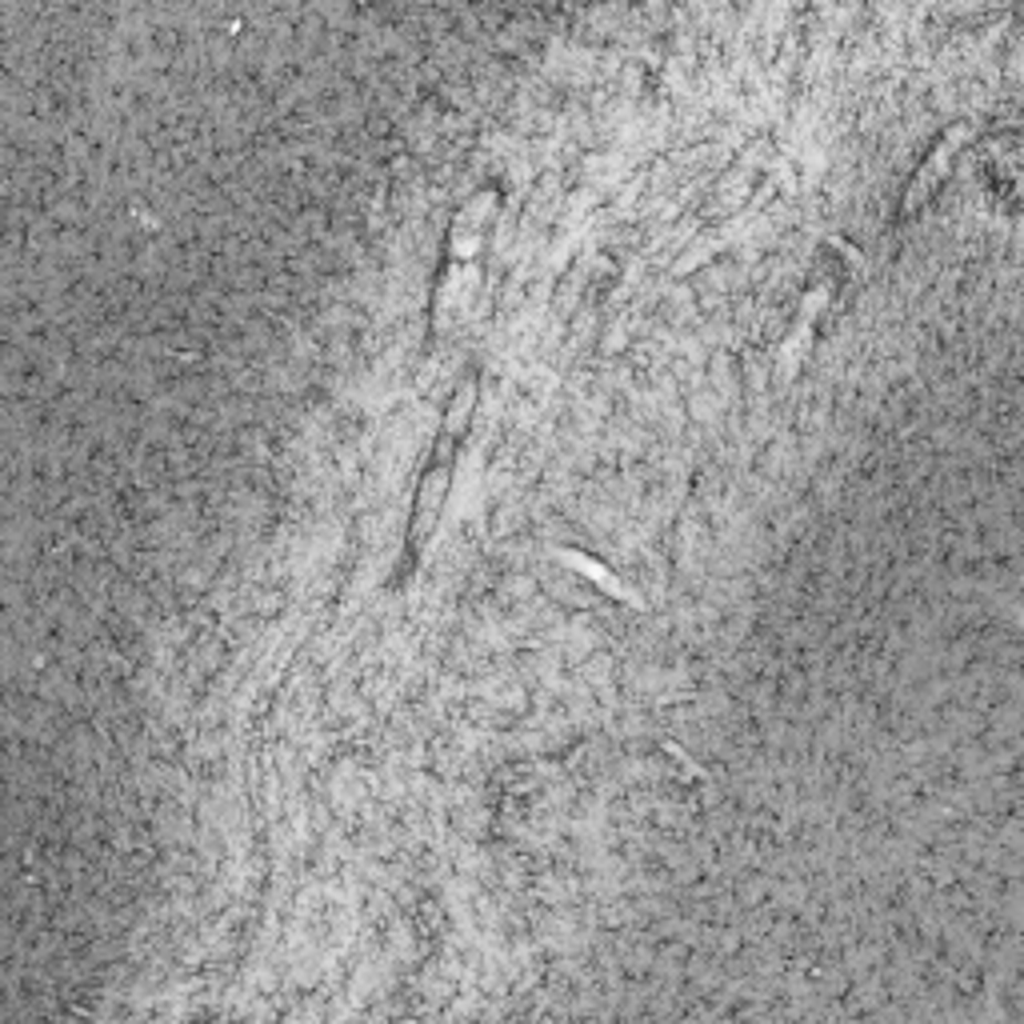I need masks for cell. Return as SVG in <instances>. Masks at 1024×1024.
<instances>
[{
	"mask_svg": "<svg viewBox=\"0 0 1024 1024\" xmlns=\"http://www.w3.org/2000/svg\"><path fill=\"white\" fill-rule=\"evenodd\" d=\"M964 140H969V128H952V133L944 136L941 148L932 153L929 165L920 168L917 180L909 185V197H905V205H900V212H905V217H909V212H917V209H920V200H924V197H932V189H937V180H941L944 173H949V165H952L949 157L964 145Z\"/></svg>",
	"mask_w": 1024,
	"mask_h": 1024,
	"instance_id": "6da1fadb",
	"label": "cell"
},
{
	"mask_svg": "<svg viewBox=\"0 0 1024 1024\" xmlns=\"http://www.w3.org/2000/svg\"><path fill=\"white\" fill-rule=\"evenodd\" d=\"M445 492H449V464H445V457H440L437 464L429 469V477H425V484H420V492H417V512H420L417 536H425L432 529L440 504H445Z\"/></svg>",
	"mask_w": 1024,
	"mask_h": 1024,
	"instance_id": "7a4b0ae2",
	"label": "cell"
},
{
	"mask_svg": "<svg viewBox=\"0 0 1024 1024\" xmlns=\"http://www.w3.org/2000/svg\"><path fill=\"white\" fill-rule=\"evenodd\" d=\"M556 556H561V561H565L568 568H576V573H585L588 581H593L596 588H605L608 596H617V600H628V605H637V593H628V588L620 585L617 576L608 573V568L600 565V561H593L588 553H573V548H556Z\"/></svg>",
	"mask_w": 1024,
	"mask_h": 1024,
	"instance_id": "3957f363",
	"label": "cell"
}]
</instances>
